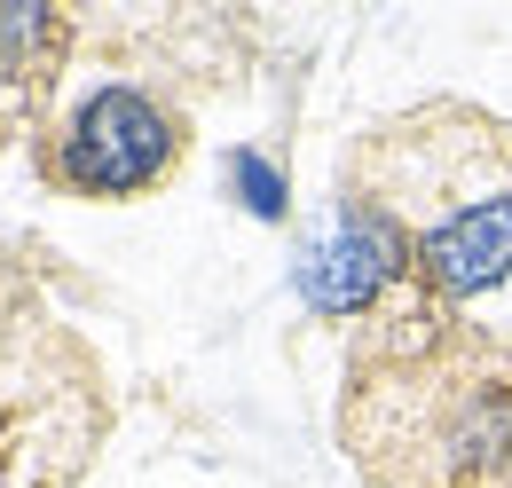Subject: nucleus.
I'll list each match as a JSON object with an SVG mask.
<instances>
[{
    "instance_id": "obj_1",
    "label": "nucleus",
    "mask_w": 512,
    "mask_h": 488,
    "mask_svg": "<svg viewBox=\"0 0 512 488\" xmlns=\"http://www.w3.org/2000/svg\"><path fill=\"white\" fill-rule=\"evenodd\" d=\"M174 166V119L134 95V87H103L79 103V119L64 134V182L87 197H134Z\"/></svg>"
},
{
    "instance_id": "obj_2",
    "label": "nucleus",
    "mask_w": 512,
    "mask_h": 488,
    "mask_svg": "<svg viewBox=\"0 0 512 488\" xmlns=\"http://www.w3.org/2000/svg\"><path fill=\"white\" fill-rule=\"evenodd\" d=\"M394 268H402V229L386 213H371V205H331L323 229L300 244V292L323 315L371 307L394 284Z\"/></svg>"
},
{
    "instance_id": "obj_3",
    "label": "nucleus",
    "mask_w": 512,
    "mask_h": 488,
    "mask_svg": "<svg viewBox=\"0 0 512 488\" xmlns=\"http://www.w3.org/2000/svg\"><path fill=\"white\" fill-rule=\"evenodd\" d=\"M418 268L442 284V292H489L512 276V197H481L465 213H449L442 229H426L418 244Z\"/></svg>"
},
{
    "instance_id": "obj_4",
    "label": "nucleus",
    "mask_w": 512,
    "mask_h": 488,
    "mask_svg": "<svg viewBox=\"0 0 512 488\" xmlns=\"http://www.w3.org/2000/svg\"><path fill=\"white\" fill-rule=\"evenodd\" d=\"M229 189H237V205H245V213L284 221V174H276L260 150H237V158H229Z\"/></svg>"
},
{
    "instance_id": "obj_5",
    "label": "nucleus",
    "mask_w": 512,
    "mask_h": 488,
    "mask_svg": "<svg viewBox=\"0 0 512 488\" xmlns=\"http://www.w3.org/2000/svg\"><path fill=\"white\" fill-rule=\"evenodd\" d=\"M48 32V16L40 8H0V48H32Z\"/></svg>"
}]
</instances>
